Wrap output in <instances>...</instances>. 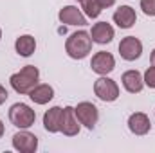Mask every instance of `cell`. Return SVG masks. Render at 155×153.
<instances>
[{
	"label": "cell",
	"instance_id": "cell-1",
	"mask_svg": "<svg viewBox=\"0 0 155 153\" xmlns=\"http://www.w3.org/2000/svg\"><path fill=\"white\" fill-rule=\"evenodd\" d=\"M92 36L87 31H76L65 41V52L72 60H83L92 52Z\"/></svg>",
	"mask_w": 155,
	"mask_h": 153
},
{
	"label": "cell",
	"instance_id": "cell-2",
	"mask_svg": "<svg viewBox=\"0 0 155 153\" xmlns=\"http://www.w3.org/2000/svg\"><path fill=\"white\" fill-rule=\"evenodd\" d=\"M40 81V70L35 65H25L22 70L9 77V83L16 94H29Z\"/></svg>",
	"mask_w": 155,
	"mask_h": 153
},
{
	"label": "cell",
	"instance_id": "cell-3",
	"mask_svg": "<svg viewBox=\"0 0 155 153\" xmlns=\"http://www.w3.org/2000/svg\"><path fill=\"white\" fill-rule=\"evenodd\" d=\"M9 121H11L13 126H16L20 130H27V128H31L35 124L36 112L25 103H15L9 108Z\"/></svg>",
	"mask_w": 155,
	"mask_h": 153
},
{
	"label": "cell",
	"instance_id": "cell-4",
	"mask_svg": "<svg viewBox=\"0 0 155 153\" xmlns=\"http://www.w3.org/2000/svg\"><path fill=\"white\" fill-rule=\"evenodd\" d=\"M94 94L105 101V103H114L117 97H119V86L114 79L107 76H101L99 79H96L94 83Z\"/></svg>",
	"mask_w": 155,
	"mask_h": 153
},
{
	"label": "cell",
	"instance_id": "cell-5",
	"mask_svg": "<svg viewBox=\"0 0 155 153\" xmlns=\"http://www.w3.org/2000/svg\"><path fill=\"white\" fill-rule=\"evenodd\" d=\"M74 112H76L79 124H83L87 130H94L96 128V124L99 121V112H97L96 105H92L88 101H83V103H79L74 108Z\"/></svg>",
	"mask_w": 155,
	"mask_h": 153
},
{
	"label": "cell",
	"instance_id": "cell-6",
	"mask_svg": "<svg viewBox=\"0 0 155 153\" xmlns=\"http://www.w3.org/2000/svg\"><path fill=\"white\" fill-rule=\"evenodd\" d=\"M90 69H92V72H96L99 76H107V74H110L116 69V60H114V56L110 52L99 50V52H96L92 56Z\"/></svg>",
	"mask_w": 155,
	"mask_h": 153
},
{
	"label": "cell",
	"instance_id": "cell-7",
	"mask_svg": "<svg viewBox=\"0 0 155 153\" xmlns=\"http://www.w3.org/2000/svg\"><path fill=\"white\" fill-rule=\"evenodd\" d=\"M119 54L126 61H135L143 54V41L135 36H126L119 43Z\"/></svg>",
	"mask_w": 155,
	"mask_h": 153
},
{
	"label": "cell",
	"instance_id": "cell-8",
	"mask_svg": "<svg viewBox=\"0 0 155 153\" xmlns=\"http://www.w3.org/2000/svg\"><path fill=\"white\" fill-rule=\"evenodd\" d=\"M13 148L20 153H35L38 150V137L31 132H18L13 135Z\"/></svg>",
	"mask_w": 155,
	"mask_h": 153
},
{
	"label": "cell",
	"instance_id": "cell-9",
	"mask_svg": "<svg viewBox=\"0 0 155 153\" xmlns=\"http://www.w3.org/2000/svg\"><path fill=\"white\" fill-rule=\"evenodd\" d=\"M58 18L65 25H78V27L87 25V16L83 15L81 9H78L76 5H65V7H61L60 13H58Z\"/></svg>",
	"mask_w": 155,
	"mask_h": 153
},
{
	"label": "cell",
	"instance_id": "cell-10",
	"mask_svg": "<svg viewBox=\"0 0 155 153\" xmlns=\"http://www.w3.org/2000/svg\"><path fill=\"white\" fill-rule=\"evenodd\" d=\"M60 132L67 137H74L79 133V121L76 117V112L72 106H65L61 112V128Z\"/></svg>",
	"mask_w": 155,
	"mask_h": 153
},
{
	"label": "cell",
	"instance_id": "cell-11",
	"mask_svg": "<svg viewBox=\"0 0 155 153\" xmlns=\"http://www.w3.org/2000/svg\"><path fill=\"white\" fill-rule=\"evenodd\" d=\"M150 128H152L150 117L144 112H135L128 117V130L134 135H146L150 132Z\"/></svg>",
	"mask_w": 155,
	"mask_h": 153
},
{
	"label": "cell",
	"instance_id": "cell-12",
	"mask_svg": "<svg viewBox=\"0 0 155 153\" xmlns=\"http://www.w3.org/2000/svg\"><path fill=\"white\" fill-rule=\"evenodd\" d=\"M90 36L94 43H99V45H107L114 40V27L107 22H97L92 25L90 29Z\"/></svg>",
	"mask_w": 155,
	"mask_h": 153
},
{
	"label": "cell",
	"instance_id": "cell-13",
	"mask_svg": "<svg viewBox=\"0 0 155 153\" xmlns=\"http://www.w3.org/2000/svg\"><path fill=\"white\" fill-rule=\"evenodd\" d=\"M112 18H114V22L117 24V27H121V29H130L137 22L135 9L130 7V5H121L119 9H116V13H114Z\"/></svg>",
	"mask_w": 155,
	"mask_h": 153
},
{
	"label": "cell",
	"instance_id": "cell-14",
	"mask_svg": "<svg viewBox=\"0 0 155 153\" xmlns=\"http://www.w3.org/2000/svg\"><path fill=\"white\" fill-rule=\"evenodd\" d=\"M121 81H123L124 90L130 94H139L144 88V79H143V74L139 70H126L121 76Z\"/></svg>",
	"mask_w": 155,
	"mask_h": 153
},
{
	"label": "cell",
	"instance_id": "cell-15",
	"mask_svg": "<svg viewBox=\"0 0 155 153\" xmlns=\"http://www.w3.org/2000/svg\"><path fill=\"white\" fill-rule=\"evenodd\" d=\"M61 106H52L43 114V128L49 133H58L61 128Z\"/></svg>",
	"mask_w": 155,
	"mask_h": 153
},
{
	"label": "cell",
	"instance_id": "cell-16",
	"mask_svg": "<svg viewBox=\"0 0 155 153\" xmlns=\"http://www.w3.org/2000/svg\"><path fill=\"white\" fill-rule=\"evenodd\" d=\"M29 97L33 103L36 105H47L52 97H54V88L47 83H38L31 92H29Z\"/></svg>",
	"mask_w": 155,
	"mask_h": 153
},
{
	"label": "cell",
	"instance_id": "cell-17",
	"mask_svg": "<svg viewBox=\"0 0 155 153\" xmlns=\"http://www.w3.org/2000/svg\"><path fill=\"white\" fill-rule=\"evenodd\" d=\"M15 50H16L18 56H22V58L33 56L35 50H36V40H35V36H31V34H22V36H18L16 41H15Z\"/></svg>",
	"mask_w": 155,
	"mask_h": 153
},
{
	"label": "cell",
	"instance_id": "cell-18",
	"mask_svg": "<svg viewBox=\"0 0 155 153\" xmlns=\"http://www.w3.org/2000/svg\"><path fill=\"white\" fill-rule=\"evenodd\" d=\"M81 9H83V15L88 18H97L103 11V7L96 0H81Z\"/></svg>",
	"mask_w": 155,
	"mask_h": 153
},
{
	"label": "cell",
	"instance_id": "cell-19",
	"mask_svg": "<svg viewBox=\"0 0 155 153\" xmlns=\"http://www.w3.org/2000/svg\"><path fill=\"white\" fill-rule=\"evenodd\" d=\"M141 9L146 16H155V0H141Z\"/></svg>",
	"mask_w": 155,
	"mask_h": 153
},
{
	"label": "cell",
	"instance_id": "cell-20",
	"mask_svg": "<svg viewBox=\"0 0 155 153\" xmlns=\"http://www.w3.org/2000/svg\"><path fill=\"white\" fill-rule=\"evenodd\" d=\"M144 85L146 86H150V88H155V67H150V69H146V72H144Z\"/></svg>",
	"mask_w": 155,
	"mask_h": 153
},
{
	"label": "cell",
	"instance_id": "cell-21",
	"mask_svg": "<svg viewBox=\"0 0 155 153\" xmlns=\"http://www.w3.org/2000/svg\"><path fill=\"white\" fill-rule=\"evenodd\" d=\"M103 9H108V7H112L114 4H116V0H96Z\"/></svg>",
	"mask_w": 155,
	"mask_h": 153
},
{
	"label": "cell",
	"instance_id": "cell-22",
	"mask_svg": "<svg viewBox=\"0 0 155 153\" xmlns=\"http://www.w3.org/2000/svg\"><path fill=\"white\" fill-rule=\"evenodd\" d=\"M7 97H9V94H7V90L0 85V105H4L5 101H7Z\"/></svg>",
	"mask_w": 155,
	"mask_h": 153
},
{
	"label": "cell",
	"instance_id": "cell-23",
	"mask_svg": "<svg viewBox=\"0 0 155 153\" xmlns=\"http://www.w3.org/2000/svg\"><path fill=\"white\" fill-rule=\"evenodd\" d=\"M150 63H152V67H155V49L152 50V54H150Z\"/></svg>",
	"mask_w": 155,
	"mask_h": 153
},
{
	"label": "cell",
	"instance_id": "cell-24",
	"mask_svg": "<svg viewBox=\"0 0 155 153\" xmlns=\"http://www.w3.org/2000/svg\"><path fill=\"white\" fill-rule=\"evenodd\" d=\"M4 130H5V128H4V122L0 121V139H2V135H4Z\"/></svg>",
	"mask_w": 155,
	"mask_h": 153
},
{
	"label": "cell",
	"instance_id": "cell-25",
	"mask_svg": "<svg viewBox=\"0 0 155 153\" xmlns=\"http://www.w3.org/2000/svg\"><path fill=\"white\" fill-rule=\"evenodd\" d=\"M0 40H2V29H0Z\"/></svg>",
	"mask_w": 155,
	"mask_h": 153
},
{
	"label": "cell",
	"instance_id": "cell-26",
	"mask_svg": "<svg viewBox=\"0 0 155 153\" xmlns=\"http://www.w3.org/2000/svg\"><path fill=\"white\" fill-rule=\"evenodd\" d=\"M78 2H81V0H78Z\"/></svg>",
	"mask_w": 155,
	"mask_h": 153
}]
</instances>
